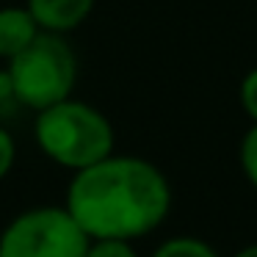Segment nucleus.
I'll use <instances>...</instances> for the list:
<instances>
[{
	"label": "nucleus",
	"mask_w": 257,
	"mask_h": 257,
	"mask_svg": "<svg viewBox=\"0 0 257 257\" xmlns=\"http://www.w3.org/2000/svg\"><path fill=\"white\" fill-rule=\"evenodd\" d=\"M64 207L91 240H136L166 221L172 185L155 163L111 152L75 172Z\"/></svg>",
	"instance_id": "1"
},
{
	"label": "nucleus",
	"mask_w": 257,
	"mask_h": 257,
	"mask_svg": "<svg viewBox=\"0 0 257 257\" xmlns=\"http://www.w3.org/2000/svg\"><path fill=\"white\" fill-rule=\"evenodd\" d=\"M36 144L58 166L80 172L113 152V124L102 111L80 100H67L39 111L36 116Z\"/></svg>",
	"instance_id": "2"
},
{
	"label": "nucleus",
	"mask_w": 257,
	"mask_h": 257,
	"mask_svg": "<svg viewBox=\"0 0 257 257\" xmlns=\"http://www.w3.org/2000/svg\"><path fill=\"white\" fill-rule=\"evenodd\" d=\"M75 80H78L75 53L61 39V34L53 31H39L36 39L9 61L12 94L34 111H45L67 100L75 89Z\"/></svg>",
	"instance_id": "3"
},
{
	"label": "nucleus",
	"mask_w": 257,
	"mask_h": 257,
	"mask_svg": "<svg viewBox=\"0 0 257 257\" xmlns=\"http://www.w3.org/2000/svg\"><path fill=\"white\" fill-rule=\"evenodd\" d=\"M89 243L67 207H31L0 232V257H86Z\"/></svg>",
	"instance_id": "4"
},
{
	"label": "nucleus",
	"mask_w": 257,
	"mask_h": 257,
	"mask_svg": "<svg viewBox=\"0 0 257 257\" xmlns=\"http://www.w3.org/2000/svg\"><path fill=\"white\" fill-rule=\"evenodd\" d=\"M97 0H28V9L42 31L67 34L91 14Z\"/></svg>",
	"instance_id": "5"
},
{
	"label": "nucleus",
	"mask_w": 257,
	"mask_h": 257,
	"mask_svg": "<svg viewBox=\"0 0 257 257\" xmlns=\"http://www.w3.org/2000/svg\"><path fill=\"white\" fill-rule=\"evenodd\" d=\"M39 23L34 20L28 6H6L0 9V58L12 61L25 45L36 39Z\"/></svg>",
	"instance_id": "6"
},
{
	"label": "nucleus",
	"mask_w": 257,
	"mask_h": 257,
	"mask_svg": "<svg viewBox=\"0 0 257 257\" xmlns=\"http://www.w3.org/2000/svg\"><path fill=\"white\" fill-rule=\"evenodd\" d=\"M150 257H221V254L196 235H174V238L163 240Z\"/></svg>",
	"instance_id": "7"
},
{
	"label": "nucleus",
	"mask_w": 257,
	"mask_h": 257,
	"mask_svg": "<svg viewBox=\"0 0 257 257\" xmlns=\"http://www.w3.org/2000/svg\"><path fill=\"white\" fill-rule=\"evenodd\" d=\"M238 161H240V172H243L246 183L257 191V122H251V127L240 139Z\"/></svg>",
	"instance_id": "8"
},
{
	"label": "nucleus",
	"mask_w": 257,
	"mask_h": 257,
	"mask_svg": "<svg viewBox=\"0 0 257 257\" xmlns=\"http://www.w3.org/2000/svg\"><path fill=\"white\" fill-rule=\"evenodd\" d=\"M86 257H139L136 246L130 240H116V238H100L91 240Z\"/></svg>",
	"instance_id": "9"
},
{
	"label": "nucleus",
	"mask_w": 257,
	"mask_h": 257,
	"mask_svg": "<svg viewBox=\"0 0 257 257\" xmlns=\"http://www.w3.org/2000/svg\"><path fill=\"white\" fill-rule=\"evenodd\" d=\"M238 100H240V108H243L246 116L251 122H257V67H251L243 75V80L238 86Z\"/></svg>",
	"instance_id": "10"
},
{
	"label": "nucleus",
	"mask_w": 257,
	"mask_h": 257,
	"mask_svg": "<svg viewBox=\"0 0 257 257\" xmlns=\"http://www.w3.org/2000/svg\"><path fill=\"white\" fill-rule=\"evenodd\" d=\"M14 158H17V144H14L12 133H9L3 124H0V180L12 172Z\"/></svg>",
	"instance_id": "11"
},
{
	"label": "nucleus",
	"mask_w": 257,
	"mask_h": 257,
	"mask_svg": "<svg viewBox=\"0 0 257 257\" xmlns=\"http://www.w3.org/2000/svg\"><path fill=\"white\" fill-rule=\"evenodd\" d=\"M232 257H257V243H249V246H243V249H238Z\"/></svg>",
	"instance_id": "12"
}]
</instances>
